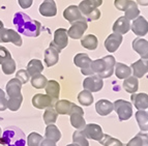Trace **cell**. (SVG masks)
Returning a JSON list of instances; mask_svg holds the SVG:
<instances>
[{"label":"cell","instance_id":"6da1fadb","mask_svg":"<svg viewBox=\"0 0 148 146\" xmlns=\"http://www.w3.org/2000/svg\"><path fill=\"white\" fill-rule=\"evenodd\" d=\"M12 23L17 28L18 33L28 37H37L40 34L42 24L36 20H32L31 18L23 12H18L14 16Z\"/></svg>","mask_w":148,"mask_h":146},{"label":"cell","instance_id":"7a4b0ae2","mask_svg":"<svg viewBox=\"0 0 148 146\" xmlns=\"http://www.w3.org/2000/svg\"><path fill=\"white\" fill-rule=\"evenodd\" d=\"M22 83H21L17 78L10 80L6 84L5 90L6 94L8 95V109L10 111L16 112L21 108L23 101V97L21 93V88H22Z\"/></svg>","mask_w":148,"mask_h":146},{"label":"cell","instance_id":"3957f363","mask_svg":"<svg viewBox=\"0 0 148 146\" xmlns=\"http://www.w3.org/2000/svg\"><path fill=\"white\" fill-rule=\"evenodd\" d=\"M116 60L112 55H107L101 59H95L91 62L90 69L93 75H97L101 79L110 78L114 74Z\"/></svg>","mask_w":148,"mask_h":146},{"label":"cell","instance_id":"277c9868","mask_svg":"<svg viewBox=\"0 0 148 146\" xmlns=\"http://www.w3.org/2000/svg\"><path fill=\"white\" fill-rule=\"evenodd\" d=\"M0 144L2 146H26V136L18 126H8L0 137Z\"/></svg>","mask_w":148,"mask_h":146},{"label":"cell","instance_id":"5b68a950","mask_svg":"<svg viewBox=\"0 0 148 146\" xmlns=\"http://www.w3.org/2000/svg\"><path fill=\"white\" fill-rule=\"evenodd\" d=\"M103 4V0H83L78 5L80 12L87 22L99 20L101 16L99 6Z\"/></svg>","mask_w":148,"mask_h":146},{"label":"cell","instance_id":"8992f818","mask_svg":"<svg viewBox=\"0 0 148 146\" xmlns=\"http://www.w3.org/2000/svg\"><path fill=\"white\" fill-rule=\"evenodd\" d=\"M113 106L120 121L128 120L133 116V105L130 101L124 99H117L113 103Z\"/></svg>","mask_w":148,"mask_h":146},{"label":"cell","instance_id":"52a82bcc","mask_svg":"<svg viewBox=\"0 0 148 146\" xmlns=\"http://www.w3.org/2000/svg\"><path fill=\"white\" fill-rule=\"evenodd\" d=\"M69 115L71 117V123L75 129L78 131H82L84 129L87 123L84 119V111L81 107L77 106L76 104H73V107Z\"/></svg>","mask_w":148,"mask_h":146},{"label":"cell","instance_id":"ba28073f","mask_svg":"<svg viewBox=\"0 0 148 146\" xmlns=\"http://www.w3.org/2000/svg\"><path fill=\"white\" fill-rule=\"evenodd\" d=\"M69 45V35H67V30L65 28H58L55 30L54 38L53 42L50 44V47H53L58 51L61 52L64 48H66Z\"/></svg>","mask_w":148,"mask_h":146},{"label":"cell","instance_id":"9c48e42d","mask_svg":"<svg viewBox=\"0 0 148 146\" xmlns=\"http://www.w3.org/2000/svg\"><path fill=\"white\" fill-rule=\"evenodd\" d=\"M92 60L85 53H78L74 57V63L76 66L81 69V74L84 76H93V73L90 69V64Z\"/></svg>","mask_w":148,"mask_h":146},{"label":"cell","instance_id":"30bf717a","mask_svg":"<svg viewBox=\"0 0 148 146\" xmlns=\"http://www.w3.org/2000/svg\"><path fill=\"white\" fill-rule=\"evenodd\" d=\"M0 42H12L17 47L22 46V37L14 29L1 28L0 29Z\"/></svg>","mask_w":148,"mask_h":146},{"label":"cell","instance_id":"8fae6325","mask_svg":"<svg viewBox=\"0 0 148 146\" xmlns=\"http://www.w3.org/2000/svg\"><path fill=\"white\" fill-rule=\"evenodd\" d=\"M87 28H88L87 21H76L72 23L69 29L67 30V35L72 37L73 40H81Z\"/></svg>","mask_w":148,"mask_h":146},{"label":"cell","instance_id":"7c38bea8","mask_svg":"<svg viewBox=\"0 0 148 146\" xmlns=\"http://www.w3.org/2000/svg\"><path fill=\"white\" fill-rule=\"evenodd\" d=\"M83 134L85 135L87 139H91L99 142L104 137V132L101 126L96 123H88L85 125V127L82 130Z\"/></svg>","mask_w":148,"mask_h":146},{"label":"cell","instance_id":"4fadbf2b","mask_svg":"<svg viewBox=\"0 0 148 146\" xmlns=\"http://www.w3.org/2000/svg\"><path fill=\"white\" fill-rule=\"evenodd\" d=\"M55 103H56V101L54 99H52L51 97H49L48 94L37 93L32 97V105H33V107H35L36 109L40 110L47 109L49 107H54Z\"/></svg>","mask_w":148,"mask_h":146},{"label":"cell","instance_id":"5bb4252c","mask_svg":"<svg viewBox=\"0 0 148 146\" xmlns=\"http://www.w3.org/2000/svg\"><path fill=\"white\" fill-rule=\"evenodd\" d=\"M131 29L139 37L145 36L148 33V21L143 16H139L135 20H133V23L131 24Z\"/></svg>","mask_w":148,"mask_h":146},{"label":"cell","instance_id":"9a60e30c","mask_svg":"<svg viewBox=\"0 0 148 146\" xmlns=\"http://www.w3.org/2000/svg\"><path fill=\"white\" fill-rule=\"evenodd\" d=\"M103 86H104V81L97 75L89 76L83 81L84 89L88 90L90 92H99V90H101Z\"/></svg>","mask_w":148,"mask_h":146},{"label":"cell","instance_id":"2e32d148","mask_svg":"<svg viewBox=\"0 0 148 146\" xmlns=\"http://www.w3.org/2000/svg\"><path fill=\"white\" fill-rule=\"evenodd\" d=\"M63 18L71 24L76 21H86L77 5H69V8H65L63 12Z\"/></svg>","mask_w":148,"mask_h":146},{"label":"cell","instance_id":"e0dca14e","mask_svg":"<svg viewBox=\"0 0 148 146\" xmlns=\"http://www.w3.org/2000/svg\"><path fill=\"white\" fill-rule=\"evenodd\" d=\"M132 69V75L134 77L140 78L144 77L148 73V59H139L136 62H134L131 64Z\"/></svg>","mask_w":148,"mask_h":146},{"label":"cell","instance_id":"ac0fdd59","mask_svg":"<svg viewBox=\"0 0 148 146\" xmlns=\"http://www.w3.org/2000/svg\"><path fill=\"white\" fill-rule=\"evenodd\" d=\"M122 40H123V37H122L121 34H119V33H112L105 40V48L109 52H116L117 49L120 47Z\"/></svg>","mask_w":148,"mask_h":146},{"label":"cell","instance_id":"d6986e66","mask_svg":"<svg viewBox=\"0 0 148 146\" xmlns=\"http://www.w3.org/2000/svg\"><path fill=\"white\" fill-rule=\"evenodd\" d=\"M133 49L141 56L142 59H148V40L142 37H136L132 42Z\"/></svg>","mask_w":148,"mask_h":146},{"label":"cell","instance_id":"ffe728a7","mask_svg":"<svg viewBox=\"0 0 148 146\" xmlns=\"http://www.w3.org/2000/svg\"><path fill=\"white\" fill-rule=\"evenodd\" d=\"M131 24L128 19H126L125 17H120L118 18L113 24V32L114 33H119V34H126V33L131 30Z\"/></svg>","mask_w":148,"mask_h":146},{"label":"cell","instance_id":"44dd1931","mask_svg":"<svg viewBox=\"0 0 148 146\" xmlns=\"http://www.w3.org/2000/svg\"><path fill=\"white\" fill-rule=\"evenodd\" d=\"M40 14L44 17H55L57 14L56 3L54 0H45L40 5Z\"/></svg>","mask_w":148,"mask_h":146},{"label":"cell","instance_id":"7402d4cb","mask_svg":"<svg viewBox=\"0 0 148 146\" xmlns=\"http://www.w3.org/2000/svg\"><path fill=\"white\" fill-rule=\"evenodd\" d=\"M114 110L113 103H111L108 99H101L99 101H96L95 104V111L96 113L101 115V116H107L110 113H112V111Z\"/></svg>","mask_w":148,"mask_h":146},{"label":"cell","instance_id":"603a6c76","mask_svg":"<svg viewBox=\"0 0 148 146\" xmlns=\"http://www.w3.org/2000/svg\"><path fill=\"white\" fill-rule=\"evenodd\" d=\"M59 54L60 52H58L55 48L49 47L48 49H46L45 51V63L48 67L54 66L57 62L59 61Z\"/></svg>","mask_w":148,"mask_h":146},{"label":"cell","instance_id":"cb8c5ba5","mask_svg":"<svg viewBox=\"0 0 148 146\" xmlns=\"http://www.w3.org/2000/svg\"><path fill=\"white\" fill-rule=\"evenodd\" d=\"M131 99L137 110H145L148 108L147 93H133L131 97Z\"/></svg>","mask_w":148,"mask_h":146},{"label":"cell","instance_id":"d4e9b609","mask_svg":"<svg viewBox=\"0 0 148 146\" xmlns=\"http://www.w3.org/2000/svg\"><path fill=\"white\" fill-rule=\"evenodd\" d=\"M114 73L118 79L120 80H125L126 78L132 76V69L131 66L121 63V62H117L115 64V69H114Z\"/></svg>","mask_w":148,"mask_h":146},{"label":"cell","instance_id":"484cf974","mask_svg":"<svg viewBox=\"0 0 148 146\" xmlns=\"http://www.w3.org/2000/svg\"><path fill=\"white\" fill-rule=\"evenodd\" d=\"M26 71L28 72L30 77H34L42 73L44 71V65H42V62L40 59H32L28 62L27 67H26Z\"/></svg>","mask_w":148,"mask_h":146},{"label":"cell","instance_id":"4316f807","mask_svg":"<svg viewBox=\"0 0 148 146\" xmlns=\"http://www.w3.org/2000/svg\"><path fill=\"white\" fill-rule=\"evenodd\" d=\"M45 89H46V94H48L49 97L54 99L55 101H57V99H59L60 85L57 81H55V80H50V81H48L47 85L45 87Z\"/></svg>","mask_w":148,"mask_h":146},{"label":"cell","instance_id":"83f0119b","mask_svg":"<svg viewBox=\"0 0 148 146\" xmlns=\"http://www.w3.org/2000/svg\"><path fill=\"white\" fill-rule=\"evenodd\" d=\"M73 104L74 103L67 101V99H59L55 103L54 109L59 115H69L73 107Z\"/></svg>","mask_w":148,"mask_h":146},{"label":"cell","instance_id":"f1b7e54d","mask_svg":"<svg viewBox=\"0 0 148 146\" xmlns=\"http://www.w3.org/2000/svg\"><path fill=\"white\" fill-rule=\"evenodd\" d=\"M124 14H125L124 17L128 20H135L136 18H138L140 16V10L138 8L137 2H135L133 0H128Z\"/></svg>","mask_w":148,"mask_h":146},{"label":"cell","instance_id":"f546056e","mask_svg":"<svg viewBox=\"0 0 148 146\" xmlns=\"http://www.w3.org/2000/svg\"><path fill=\"white\" fill-rule=\"evenodd\" d=\"M45 138L49 139V140H52L53 142L57 143L61 139V132L59 131V129L53 124H49L46 127V132H45Z\"/></svg>","mask_w":148,"mask_h":146},{"label":"cell","instance_id":"4dcf8cb0","mask_svg":"<svg viewBox=\"0 0 148 146\" xmlns=\"http://www.w3.org/2000/svg\"><path fill=\"white\" fill-rule=\"evenodd\" d=\"M122 86H123L124 90H125L126 92H128V93H131V94L136 93V92L138 91V88H139L138 78L134 77V76H131V77L126 78V79L124 80Z\"/></svg>","mask_w":148,"mask_h":146},{"label":"cell","instance_id":"1f68e13d","mask_svg":"<svg viewBox=\"0 0 148 146\" xmlns=\"http://www.w3.org/2000/svg\"><path fill=\"white\" fill-rule=\"evenodd\" d=\"M81 45L85 49L93 51V50H95L97 48L99 40H97V37L94 34H87L81 38Z\"/></svg>","mask_w":148,"mask_h":146},{"label":"cell","instance_id":"d6a6232c","mask_svg":"<svg viewBox=\"0 0 148 146\" xmlns=\"http://www.w3.org/2000/svg\"><path fill=\"white\" fill-rule=\"evenodd\" d=\"M139 127L142 132H146L148 127V113L145 110H138L135 114Z\"/></svg>","mask_w":148,"mask_h":146},{"label":"cell","instance_id":"836d02e7","mask_svg":"<svg viewBox=\"0 0 148 146\" xmlns=\"http://www.w3.org/2000/svg\"><path fill=\"white\" fill-rule=\"evenodd\" d=\"M126 146H148V135L139 133L127 142Z\"/></svg>","mask_w":148,"mask_h":146},{"label":"cell","instance_id":"e575fe53","mask_svg":"<svg viewBox=\"0 0 148 146\" xmlns=\"http://www.w3.org/2000/svg\"><path fill=\"white\" fill-rule=\"evenodd\" d=\"M93 95H92V92L88 91V90L84 89L82 90L79 94H78V101L80 103V105L84 107H89L90 105H92L93 103Z\"/></svg>","mask_w":148,"mask_h":146},{"label":"cell","instance_id":"d590c367","mask_svg":"<svg viewBox=\"0 0 148 146\" xmlns=\"http://www.w3.org/2000/svg\"><path fill=\"white\" fill-rule=\"evenodd\" d=\"M57 117H58V113L55 111L53 107H49V108L46 109V111L44 113V121L47 125L53 124L56 122Z\"/></svg>","mask_w":148,"mask_h":146},{"label":"cell","instance_id":"8d00e7d4","mask_svg":"<svg viewBox=\"0 0 148 146\" xmlns=\"http://www.w3.org/2000/svg\"><path fill=\"white\" fill-rule=\"evenodd\" d=\"M30 83H31L32 87H34L36 89H42V88L46 87V85L48 83V80L44 75L40 74L37 75V76H34V77H31Z\"/></svg>","mask_w":148,"mask_h":146},{"label":"cell","instance_id":"74e56055","mask_svg":"<svg viewBox=\"0 0 148 146\" xmlns=\"http://www.w3.org/2000/svg\"><path fill=\"white\" fill-rule=\"evenodd\" d=\"M73 143L78 146H89V142L82 131H76L73 134Z\"/></svg>","mask_w":148,"mask_h":146},{"label":"cell","instance_id":"f35d334b","mask_svg":"<svg viewBox=\"0 0 148 146\" xmlns=\"http://www.w3.org/2000/svg\"><path fill=\"white\" fill-rule=\"evenodd\" d=\"M1 69L4 75H12L16 72V61L12 58L5 60L1 64Z\"/></svg>","mask_w":148,"mask_h":146},{"label":"cell","instance_id":"ab89813d","mask_svg":"<svg viewBox=\"0 0 148 146\" xmlns=\"http://www.w3.org/2000/svg\"><path fill=\"white\" fill-rule=\"evenodd\" d=\"M99 143L104 146H124L123 143H122L120 140H118V139H116V138H113V137L109 136V135H106V134H104V137H103V139L99 141Z\"/></svg>","mask_w":148,"mask_h":146},{"label":"cell","instance_id":"60d3db41","mask_svg":"<svg viewBox=\"0 0 148 146\" xmlns=\"http://www.w3.org/2000/svg\"><path fill=\"white\" fill-rule=\"evenodd\" d=\"M42 141V136L38 133L32 132L27 137V145L28 146H40Z\"/></svg>","mask_w":148,"mask_h":146},{"label":"cell","instance_id":"b9f144b4","mask_svg":"<svg viewBox=\"0 0 148 146\" xmlns=\"http://www.w3.org/2000/svg\"><path fill=\"white\" fill-rule=\"evenodd\" d=\"M16 78H17L22 84H26V83L29 81L30 76L26 69H19L17 72V74H16Z\"/></svg>","mask_w":148,"mask_h":146},{"label":"cell","instance_id":"7bdbcfd3","mask_svg":"<svg viewBox=\"0 0 148 146\" xmlns=\"http://www.w3.org/2000/svg\"><path fill=\"white\" fill-rule=\"evenodd\" d=\"M12 58V54L5 47L0 46V64H2L5 60Z\"/></svg>","mask_w":148,"mask_h":146},{"label":"cell","instance_id":"ee69618b","mask_svg":"<svg viewBox=\"0 0 148 146\" xmlns=\"http://www.w3.org/2000/svg\"><path fill=\"white\" fill-rule=\"evenodd\" d=\"M8 109V99L5 92L0 88V111H5Z\"/></svg>","mask_w":148,"mask_h":146},{"label":"cell","instance_id":"f6af8a7d","mask_svg":"<svg viewBox=\"0 0 148 146\" xmlns=\"http://www.w3.org/2000/svg\"><path fill=\"white\" fill-rule=\"evenodd\" d=\"M127 2L128 0H114V5L118 10L124 12L126 8V5H127Z\"/></svg>","mask_w":148,"mask_h":146},{"label":"cell","instance_id":"bcb514c9","mask_svg":"<svg viewBox=\"0 0 148 146\" xmlns=\"http://www.w3.org/2000/svg\"><path fill=\"white\" fill-rule=\"evenodd\" d=\"M18 3L21 8H24V10H27V8H31L32 3H33V0H18Z\"/></svg>","mask_w":148,"mask_h":146},{"label":"cell","instance_id":"7dc6e473","mask_svg":"<svg viewBox=\"0 0 148 146\" xmlns=\"http://www.w3.org/2000/svg\"><path fill=\"white\" fill-rule=\"evenodd\" d=\"M40 146H56V143L53 142L52 140L45 139V140H42V143H40Z\"/></svg>","mask_w":148,"mask_h":146},{"label":"cell","instance_id":"c3c4849f","mask_svg":"<svg viewBox=\"0 0 148 146\" xmlns=\"http://www.w3.org/2000/svg\"><path fill=\"white\" fill-rule=\"evenodd\" d=\"M137 4H140L142 6H148V0H136Z\"/></svg>","mask_w":148,"mask_h":146},{"label":"cell","instance_id":"681fc988","mask_svg":"<svg viewBox=\"0 0 148 146\" xmlns=\"http://www.w3.org/2000/svg\"><path fill=\"white\" fill-rule=\"evenodd\" d=\"M4 27V24H3V22L1 20H0V29H1V28H3Z\"/></svg>","mask_w":148,"mask_h":146},{"label":"cell","instance_id":"f907efd6","mask_svg":"<svg viewBox=\"0 0 148 146\" xmlns=\"http://www.w3.org/2000/svg\"><path fill=\"white\" fill-rule=\"evenodd\" d=\"M66 146H78V145L75 144V143H72V144H69V145H66Z\"/></svg>","mask_w":148,"mask_h":146},{"label":"cell","instance_id":"816d5d0a","mask_svg":"<svg viewBox=\"0 0 148 146\" xmlns=\"http://www.w3.org/2000/svg\"><path fill=\"white\" fill-rule=\"evenodd\" d=\"M1 135H2V131H1V127H0V137H1Z\"/></svg>","mask_w":148,"mask_h":146},{"label":"cell","instance_id":"f5cc1de1","mask_svg":"<svg viewBox=\"0 0 148 146\" xmlns=\"http://www.w3.org/2000/svg\"><path fill=\"white\" fill-rule=\"evenodd\" d=\"M147 131H148V127H147Z\"/></svg>","mask_w":148,"mask_h":146}]
</instances>
